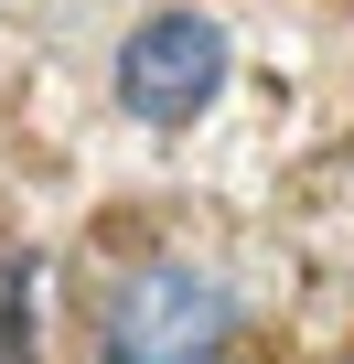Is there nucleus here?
I'll use <instances>...</instances> for the list:
<instances>
[{
  "mask_svg": "<svg viewBox=\"0 0 354 364\" xmlns=\"http://www.w3.org/2000/svg\"><path fill=\"white\" fill-rule=\"evenodd\" d=\"M236 289L194 257H140L97 289V364H226Z\"/></svg>",
  "mask_w": 354,
  "mask_h": 364,
  "instance_id": "f257e3e1",
  "label": "nucleus"
},
{
  "mask_svg": "<svg viewBox=\"0 0 354 364\" xmlns=\"http://www.w3.org/2000/svg\"><path fill=\"white\" fill-rule=\"evenodd\" d=\"M226 75H236V43H226L215 11H150L118 43V107L140 129H194L226 97Z\"/></svg>",
  "mask_w": 354,
  "mask_h": 364,
  "instance_id": "f03ea898",
  "label": "nucleus"
},
{
  "mask_svg": "<svg viewBox=\"0 0 354 364\" xmlns=\"http://www.w3.org/2000/svg\"><path fill=\"white\" fill-rule=\"evenodd\" d=\"M0 364H33V257H0Z\"/></svg>",
  "mask_w": 354,
  "mask_h": 364,
  "instance_id": "7ed1b4c3",
  "label": "nucleus"
}]
</instances>
